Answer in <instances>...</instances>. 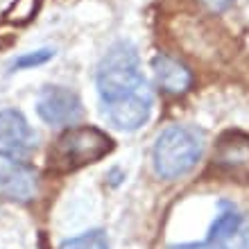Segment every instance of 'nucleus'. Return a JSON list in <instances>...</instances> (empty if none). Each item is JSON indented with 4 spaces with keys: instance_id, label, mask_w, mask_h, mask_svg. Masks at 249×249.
<instances>
[{
    "instance_id": "f03ea898",
    "label": "nucleus",
    "mask_w": 249,
    "mask_h": 249,
    "mask_svg": "<svg viewBox=\"0 0 249 249\" xmlns=\"http://www.w3.org/2000/svg\"><path fill=\"white\" fill-rule=\"evenodd\" d=\"M206 136L202 129L190 124H172L159 134L152 147V165L157 177L161 179H181L186 177L204 154Z\"/></svg>"
},
{
    "instance_id": "1a4fd4ad",
    "label": "nucleus",
    "mask_w": 249,
    "mask_h": 249,
    "mask_svg": "<svg viewBox=\"0 0 249 249\" xmlns=\"http://www.w3.org/2000/svg\"><path fill=\"white\" fill-rule=\"evenodd\" d=\"M152 71H154L157 84L165 93H172V95L186 93L190 89V84H193L190 71L179 59L170 57V54H157L154 61H152Z\"/></svg>"
},
{
    "instance_id": "9d476101",
    "label": "nucleus",
    "mask_w": 249,
    "mask_h": 249,
    "mask_svg": "<svg viewBox=\"0 0 249 249\" xmlns=\"http://www.w3.org/2000/svg\"><path fill=\"white\" fill-rule=\"evenodd\" d=\"M59 249H109V238L102 229H93L82 233V236L64 240Z\"/></svg>"
},
{
    "instance_id": "ddd939ff",
    "label": "nucleus",
    "mask_w": 249,
    "mask_h": 249,
    "mask_svg": "<svg viewBox=\"0 0 249 249\" xmlns=\"http://www.w3.org/2000/svg\"><path fill=\"white\" fill-rule=\"evenodd\" d=\"M202 2L209 7L211 12H224V9H227L233 0H202Z\"/></svg>"
},
{
    "instance_id": "20e7f679",
    "label": "nucleus",
    "mask_w": 249,
    "mask_h": 249,
    "mask_svg": "<svg viewBox=\"0 0 249 249\" xmlns=\"http://www.w3.org/2000/svg\"><path fill=\"white\" fill-rule=\"evenodd\" d=\"M168 249H249V215L238 204L222 199L202 240L170 245Z\"/></svg>"
},
{
    "instance_id": "0eeeda50",
    "label": "nucleus",
    "mask_w": 249,
    "mask_h": 249,
    "mask_svg": "<svg viewBox=\"0 0 249 249\" xmlns=\"http://www.w3.org/2000/svg\"><path fill=\"white\" fill-rule=\"evenodd\" d=\"M0 195L14 202H30L39 195L36 172L7 152H0Z\"/></svg>"
},
{
    "instance_id": "9b49d317",
    "label": "nucleus",
    "mask_w": 249,
    "mask_h": 249,
    "mask_svg": "<svg viewBox=\"0 0 249 249\" xmlns=\"http://www.w3.org/2000/svg\"><path fill=\"white\" fill-rule=\"evenodd\" d=\"M41 0H16L9 9H7V20L12 23H25L36 14V7H39Z\"/></svg>"
},
{
    "instance_id": "6e6552de",
    "label": "nucleus",
    "mask_w": 249,
    "mask_h": 249,
    "mask_svg": "<svg viewBox=\"0 0 249 249\" xmlns=\"http://www.w3.org/2000/svg\"><path fill=\"white\" fill-rule=\"evenodd\" d=\"M36 147V131L27 118L16 109L0 111V152L27 154Z\"/></svg>"
},
{
    "instance_id": "39448f33",
    "label": "nucleus",
    "mask_w": 249,
    "mask_h": 249,
    "mask_svg": "<svg viewBox=\"0 0 249 249\" xmlns=\"http://www.w3.org/2000/svg\"><path fill=\"white\" fill-rule=\"evenodd\" d=\"M36 113L53 127H71L84 116V105L75 91L66 86H46L36 98Z\"/></svg>"
},
{
    "instance_id": "f257e3e1",
    "label": "nucleus",
    "mask_w": 249,
    "mask_h": 249,
    "mask_svg": "<svg viewBox=\"0 0 249 249\" xmlns=\"http://www.w3.org/2000/svg\"><path fill=\"white\" fill-rule=\"evenodd\" d=\"M95 86L105 118L123 131L141 129L152 116L154 95L141 71L138 50L127 41L113 43L95 72Z\"/></svg>"
},
{
    "instance_id": "7ed1b4c3",
    "label": "nucleus",
    "mask_w": 249,
    "mask_h": 249,
    "mask_svg": "<svg viewBox=\"0 0 249 249\" xmlns=\"http://www.w3.org/2000/svg\"><path fill=\"white\" fill-rule=\"evenodd\" d=\"M113 138L98 127H68L48 152V170L68 175L111 154Z\"/></svg>"
},
{
    "instance_id": "423d86ee",
    "label": "nucleus",
    "mask_w": 249,
    "mask_h": 249,
    "mask_svg": "<svg viewBox=\"0 0 249 249\" xmlns=\"http://www.w3.org/2000/svg\"><path fill=\"white\" fill-rule=\"evenodd\" d=\"M213 165L220 175L238 184H249V134L227 131L220 136L213 152Z\"/></svg>"
},
{
    "instance_id": "f8f14e48",
    "label": "nucleus",
    "mask_w": 249,
    "mask_h": 249,
    "mask_svg": "<svg viewBox=\"0 0 249 249\" xmlns=\"http://www.w3.org/2000/svg\"><path fill=\"white\" fill-rule=\"evenodd\" d=\"M54 57V50L50 48H41V50H34V53H27V54H20L18 59L14 61V71H25V68H34V66H41L50 61Z\"/></svg>"
}]
</instances>
